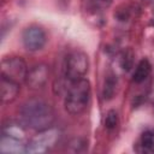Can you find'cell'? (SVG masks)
Wrapping results in <instances>:
<instances>
[{"label": "cell", "mask_w": 154, "mask_h": 154, "mask_svg": "<svg viewBox=\"0 0 154 154\" xmlns=\"http://www.w3.org/2000/svg\"><path fill=\"white\" fill-rule=\"evenodd\" d=\"M19 118L24 126L41 131L52 126L54 111L48 102L42 99H29L19 108Z\"/></svg>", "instance_id": "1"}, {"label": "cell", "mask_w": 154, "mask_h": 154, "mask_svg": "<svg viewBox=\"0 0 154 154\" xmlns=\"http://www.w3.org/2000/svg\"><path fill=\"white\" fill-rule=\"evenodd\" d=\"M90 100V82L87 78L72 82L64 100L67 113L72 116L81 114L88 106Z\"/></svg>", "instance_id": "2"}, {"label": "cell", "mask_w": 154, "mask_h": 154, "mask_svg": "<svg viewBox=\"0 0 154 154\" xmlns=\"http://www.w3.org/2000/svg\"><path fill=\"white\" fill-rule=\"evenodd\" d=\"M65 78L72 83L78 79L84 78L89 70L88 55L81 51H75L70 53L65 59Z\"/></svg>", "instance_id": "3"}, {"label": "cell", "mask_w": 154, "mask_h": 154, "mask_svg": "<svg viewBox=\"0 0 154 154\" xmlns=\"http://www.w3.org/2000/svg\"><path fill=\"white\" fill-rule=\"evenodd\" d=\"M60 131L55 128H48L38 131V134L28 143L26 153L30 154H41L52 149L55 143L59 141Z\"/></svg>", "instance_id": "4"}, {"label": "cell", "mask_w": 154, "mask_h": 154, "mask_svg": "<svg viewBox=\"0 0 154 154\" xmlns=\"http://www.w3.org/2000/svg\"><path fill=\"white\" fill-rule=\"evenodd\" d=\"M28 71L25 61L19 57H8L1 61V75L19 84L25 82Z\"/></svg>", "instance_id": "5"}, {"label": "cell", "mask_w": 154, "mask_h": 154, "mask_svg": "<svg viewBox=\"0 0 154 154\" xmlns=\"http://www.w3.org/2000/svg\"><path fill=\"white\" fill-rule=\"evenodd\" d=\"M46 40H47L46 32L43 31L42 28L36 26V25L28 26L22 34L23 45H24L25 49H28L30 52H36V51L43 48Z\"/></svg>", "instance_id": "6"}, {"label": "cell", "mask_w": 154, "mask_h": 154, "mask_svg": "<svg viewBox=\"0 0 154 154\" xmlns=\"http://www.w3.org/2000/svg\"><path fill=\"white\" fill-rule=\"evenodd\" d=\"M48 75H49V69L46 64L34 65L28 71L25 83L29 85L30 89H41L46 84L48 79Z\"/></svg>", "instance_id": "7"}, {"label": "cell", "mask_w": 154, "mask_h": 154, "mask_svg": "<svg viewBox=\"0 0 154 154\" xmlns=\"http://www.w3.org/2000/svg\"><path fill=\"white\" fill-rule=\"evenodd\" d=\"M26 146L28 143L23 140L14 138L7 135H1L0 140V150L1 153L5 154H20V153H26Z\"/></svg>", "instance_id": "8"}, {"label": "cell", "mask_w": 154, "mask_h": 154, "mask_svg": "<svg viewBox=\"0 0 154 154\" xmlns=\"http://www.w3.org/2000/svg\"><path fill=\"white\" fill-rule=\"evenodd\" d=\"M0 90H1L2 103H10L17 97V95L19 93V83H17V82L1 75Z\"/></svg>", "instance_id": "9"}, {"label": "cell", "mask_w": 154, "mask_h": 154, "mask_svg": "<svg viewBox=\"0 0 154 154\" xmlns=\"http://www.w3.org/2000/svg\"><path fill=\"white\" fill-rule=\"evenodd\" d=\"M150 67L152 66L148 59H142L136 66V70L132 75V81L135 83H142L143 81H146L150 73Z\"/></svg>", "instance_id": "10"}, {"label": "cell", "mask_w": 154, "mask_h": 154, "mask_svg": "<svg viewBox=\"0 0 154 154\" xmlns=\"http://www.w3.org/2000/svg\"><path fill=\"white\" fill-rule=\"evenodd\" d=\"M117 77L114 75H108L106 78H105V82H103V88H102V96L105 100H111L116 91H117Z\"/></svg>", "instance_id": "11"}, {"label": "cell", "mask_w": 154, "mask_h": 154, "mask_svg": "<svg viewBox=\"0 0 154 154\" xmlns=\"http://www.w3.org/2000/svg\"><path fill=\"white\" fill-rule=\"evenodd\" d=\"M2 134L11 136V137H14V138L23 140V141H25V137H26L24 128L19 124H16V123H10V124L4 125L2 126Z\"/></svg>", "instance_id": "12"}, {"label": "cell", "mask_w": 154, "mask_h": 154, "mask_svg": "<svg viewBox=\"0 0 154 154\" xmlns=\"http://www.w3.org/2000/svg\"><path fill=\"white\" fill-rule=\"evenodd\" d=\"M141 146L144 150L149 153H154V132L146 131L141 136Z\"/></svg>", "instance_id": "13"}, {"label": "cell", "mask_w": 154, "mask_h": 154, "mask_svg": "<svg viewBox=\"0 0 154 154\" xmlns=\"http://www.w3.org/2000/svg\"><path fill=\"white\" fill-rule=\"evenodd\" d=\"M118 125V114L116 111L111 109L107 112L106 118H105V128L108 130L116 129V126Z\"/></svg>", "instance_id": "14"}, {"label": "cell", "mask_w": 154, "mask_h": 154, "mask_svg": "<svg viewBox=\"0 0 154 154\" xmlns=\"http://www.w3.org/2000/svg\"><path fill=\"white\" fill-rule=\"evenodd\" d=\"M120 64H122L123 70H125V71H129L131 69V66H132V53H131V51H128L123 54V57L120 59Z\"/></svg>", "instance_id": "15"}, {"label": "cell", "mask_w": 154, "mask_h": 154, "mask_svg": "<svg viewBox=\"0 0 154 154\" xmlns=\"http://www.w3.org/2000/svg\"><path fill=\"white\" fill-rule=\"evenodd\" d=\"M95 6H99V7H108L109 4H111V0H93Z\"/></svg>", "instance_id": "16"}]
</instances>
